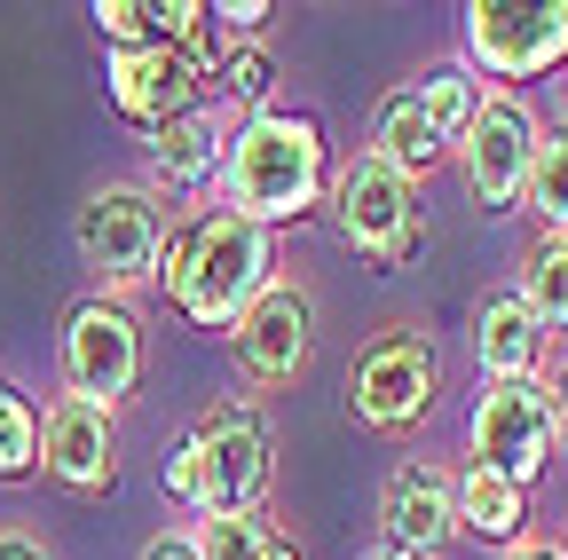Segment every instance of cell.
Listing matches in <instances>:
<instances>
[{"label":"cell","mask_w":568,"mask_h":560,"mask_svg":"<svg viewBox=\"0 0 568 560\" xmlns=\"http://www.w3.org/2000/svg\"><path fill=\"white\" fill-rule=\"evenodd\" d=\"M222 143H230V126H222V111H182V119H166L159 134H151V143H142V151H151V174L166 182V190H213V182H222Z\"/></svg>","instance_id":"15"},{"label":"cell","mask_w":568,"mask_h":560,"mask_svg":"<svg viewBox=\"0 0 568 560\" xmlns=\"http://www.w3.org/2000/svg\"><path fill=\"white\" fill-rule=\"evenodd\" d=\"M514 301H521L545 332H568V237H537V245H529Z\"/></svg>","instance_id":"20"},{"label":"cell","mask_w":568,"mask_h":560,"mask_svg":"<svg viewBox=\"0 0 568 560\" xmlns=\"http://www.w3.org/2000/svg\"><path fill=\"white\" fill-rule=\"evenodd\" d=\"M142 560H197V537H190V529H166V537L142 544Z\"/></svg>","instance_id":"28"},{"label":"cell","mask_w":568,"mask_h":560,"mask_svg":"<svg viewBox=\"0 0 568 560\" xmlns=\"http://www.w3.org/2000/svg\"><path fill=\"white\" fill-rule=\"evenodd\" d=\"M88 24H95V40L119 55V48H151L159 40V24H151V0H95L88 9Z\"/></svg>","instance_id":"25"},{"label":"cell","mask_w":568,"mask_h":560,"mask_svg":"<svg viewBox=\"0 0 568 560\" xmlns=\"http://www.w3.org/2000/svg\"><path fill=\"white\" fill-rule=\"evenodd\" d=\"M372 159L395 166L403 182H426V174L443 166V143H435V126L418 119V95H410V88H395V95L379 103V119H372Z\"/></svg>","instance_id":"18"},{"label":"cell","mask_w":568,"mask_h":560,"mask_svg":"<svg viewBox=\"0 0 568 560\" xmlns=\"http://www.w3.org/2000/svg\"><path fill=\"white\" fill-rule=\"evenodd\" d=\"M514 560H560V544H514Z\"/></svg>","instance_id":"30"},{"label":"cell","mask_w":568,"mask_h":560,"mask_svg":"<svg viewBox=\"0 0 568 560\" xmlns=\"http://www.w3.org/2000/svg\"><path fill=\"white\" fill-rule=\"evenodd\" d=\"M142 379V316L119 293H95L63 316V395L119 410Z\"/></svg>","instance_id":"8"},{"label":"cell","mask_w":568,"mask_h":560,"mask_svg":"<svg viewBox=\"0 0 568 560\" xmlns=\"http://www.w3.org/2000/svg\"><path fill=\"white\" fill-rule=\"evenodd\" d=\"M268 285H276V237L253 230V222H237V214H197L190 261L166 285V301L197 332H230Z\"/></svg>","instance_id":"2"},{"label":"cell","mask_w":568,"mask_h":560,"mask_svg":"<svg viewBox=\"0 0 568 560\" xmlns=\"http://www.w3.org/2000/svg\"><path fill=\"white\" fill-rule=\"evenodd\" d=\"M103 95H111V111H119L126 126L159 134L166 119L205 111L213 80L197 72L190 55H174L166 40H151V48H119V55H103Z\"/></svg>","instance_id":"11"},{"label":"cell","mask_w":568,"mask_h":560,"mask_svg":"<svg viewBox=\"0 0 568 560\" xmlns=\"http://www.w3.org/2000/svg\"><path fill=\"white\" fill-rule=\"evenodd\" d=\"M560 560H568V544H560Z\"/></svg>","instance_id":"32"},{"label":"cell","mask_w":568,"mask_h":560,"mask_svg":"<svg viewBox=\"0 0 568 560\" xmlns=\"http://www.w3.org/2000/svg\"><path fill=\"white\" fill-rule=\"evenodd\" d=\"M474 347H481V371H489V379H537L552 332H545L514 293H497V301H481V316H474Z\"/></svg>","instance_id":"16"},{"label":"cell","mask_w":568,"mask_h":560,"mask_svg":"<svg viewBox=\"0 0 568 560\" xmlns=\"http://www.w3.org/2000/svg\"><path fill=\"white\" fill-rule=\"evenodd\" d=\"M466 442H474V466L506 474L514 489H537L545 466H552V403H545V379H489L466 410Z\"/></svg>","instance_id":"7"},{"label":"cell","mask_w":568,"mask_h":560,"mask_svg":"<svg viewBox=\"0 0 568 560\" xmlns=\"http://www.w3.org/2000/svg\"><path fill=\"white\" fill-rule=\"evenodd\" d=\"M190 537H197V560H261L276 529L268 513H205Z\"/></svg>","instance_id":"24"},{"label":"cell","mask_w":568,"mask_h":560,"mask_svg":"<svg viewBox=\"0 0 568 560\" xmlns=\"http://www.w3.org/2000/svg\"><path fill=\"white\" fill-rule=\"evenodd\" d=\"M379 529H387V560H443V544L458 537V521H450V474L443 466H403L387 481Z\"/></svg>","instance_id":"14"},{"label":"cell","mask_w":568,"mask_h":560,"mask_svg":"<svg viewBox=\"0 0 568 560\" xmlns=\"http://www.w3.org/2000/svg\"><path fill=\"white\" fill-rule=\"evenodd\" d=\"M40 466L71 489V498H103V489L119 481V418L103 403L55 395L40 410Z\"/></svg>","instance_id":"12"},{"label":"cell","mask_w":568,"mask_h":560,"mask_svg":"<svg viewBox=\"0 0 568 560\" xmlns=\"http://www.w3.org/2000/svg\"><path fill=\"white\" fill-rule=\"evenodd\" d=\"M521 214H537V230H545V237H568V119L537 126V159H529Z\"/></svg>","instance_id":"19"},{"label":"cell","mask_w":568,"mask_h":560,"mask_svg":"<svg viewBox=\"0 0 568 560\" xmlns=\"http://www.w3.org/2000/svg\"><path fill=\"white\" fill-rule=\"evenodd\" d=\"M466 63L481 80H552L568 63V0H474L466 9Z\"/></svg>","instance_id":"4"},{"label":"cell","mask_w":568,"mask_h":560,"mask_svg":"<svg viewBox=\"0 0 568 560\" xmlns=\"http://www.w3.org/2000/svg\"><path fill=\"white\" fill-rule=\"evenodd\" d=\"M410 95H418V119L435 126V143H443V151L458 143V134H466V119L481 111V80L466 72V63H443V72H426Z\"/></svg>","instance_id":"21"},{"label":"cell","mask_w":568,"mask_h":560,"mask_svg":"<svg viewBox=\"0 0 568 560\" xmlns=\"http://www.w3.org/2000/svg\"><path fill=\"white\" fill-rule=\"evenodd\" d=\"M230 339H237V356H245L253 379H301L308 347H316V301L276 276V285L230 324Z\"/></svg>","instance_id":"13"},{"label":"cell","mask_w":568,"mask_h":560,"mask_svg":"<svg viewBox=\"0 0 568 560\" xmlns=\"http://www.w3.org/2000/svg\"><path fill=\"white\" fill-rule=\"evenodd\" d=\"M347 410L364 418V427H379V435L418 427V418L435 410V347L418 332L372 339L364 356H355V371H347Z\"/></svg>","instance_id":"10"},{"label":"cell","mask_w":568,"mask_h":560,"mask_svg":"<svg viewBox=\"0 0 568 560\" xmlns=\"http://www.w3.org/2000/svg\"><path fill=\"white\" fill-rule=\"evenodd\" d=\"M332 230L347 253H364L372 268H403L426 237V205H418V182H403L395 166H379L372 151H355L347 166H332Z\"/></svg>","instance_id":"3"},{"label":"cell","mask_w":568,"mask_h":560,"mask_svg":"<svg viewBox=\"0 0 568 560\" xmlns=\"http://www.w3.org/2000/svg\"><path fill=\"white\" fill-rule=\"evenodd\" d=\"M190 442H197V481H205L197 513H261L268 474H276L261 418H253L245 403H213V410L197 418Z\"/></svg>","instance_id":"9"},{"label":"cell","mask_w":568,"mask_h":560,"mask_svg":"<svg viewBox=\"0 0 568 560\" xmlns=\"http://www.w3.org/2000/svg\"><path fill=\"white\" fill-rule=\"evenodd\" d=\"M379 560H387V552H379Z\"/></svg>","instance_id":"33"},{"label":"cell","mask_w":568,"mask_h":560,"mask_svg":"<svg viewBox=\"0 0 568 560\" xmlns=\"http://www.w3.org/2000/svg\"><path fill=\"white\" fill-rule=\"evenodd\" d=\"M0 560H55L40 537H24V529H9V537H0Z\"/></svg>","instance_id":"29"},{"label":"cell","mask_w":568,"mask_h":560,"mask_svg":"<svg viewBox=\"0 0 568 560\" xmlns=\"http://www.w3.org/2000/svg\"><path fill=\"white\" fill-rule=\"evenodd\" d=\"M450 151H458L466 197L481 214H514L521 190H529V159H537V111L506 88H481V111L466 119V134Z\"/></svg>","instance_id":"6"},{"label":"cell","mask_w":568,"mask_h":560,"mask_svg":"<svg viewBox=\"0 0 568 560\" xmlns=\"http://www.w3.org/2000/svg\"><path fill=\"white\" fill-rule=\"evenodd\" d=\"M213 88H222V103H230V111L261 119V111H268V95H276V55H268L261 40L222 48V72H213Z\"/></svg>","instance_id":"22"},{"label":"cell","mask_w":568,"mask_h":560,"mask_svg":"<svg viewBox=\"0 0 568 560\" xmlns=\"http://www.w3.org/2000/svg\"><path fill=\"white\" fill-rule=\"evenodd\" d=\"M159 489H166L174 506H197V498H205V481H197V442H190V435L166 450V466H159Z\"/></svg>","instance_id":"26"},{"label":"cell","mask_w":568,"mask_h":560,"mask_svg":"<svg viewBox=\"0 0 568 560\" xmlns=\"http://www.w3.org/2000/svg\"><path fill=\"white\" fill-rule=\"evenodd\" d=\"M159 237H166V214L151 205V190H134V182H103V190H88V197H80V214H71V245H80V261L103 276V293L151 285Z\"/></svg>","instance_id":"5"},{"label":"cell","mask_w":568,"mask_h":560,"mask_svg":"<svg viewBox=\"0 0 568 560\" xmlns=\"http://www.w3.org/2000/svg\"><path fill=\"white\" fill-rule=\"evenodd\" d=\"M261 560H301V552H293V544H284V537H268V552H261Z\"/></svg>","instance_id":"31"},{"label":"cell","mask_w":568,"mask_h":560,"mask_svg":"<svg viewBox=\"0 0 568 560\" xmlns=\"http://www.w3.org/2000/svg\"><path fill=\"white\" fill-rule=\"evenodd\" d=\"M450 521L481 544H521L529 529V489H514L506 474H489V466H466L450 481Z\"/></svg>","instance_id":"17"},{"label":"cell","mask_w":568,"mask_h":560,"mask_svg":"<svg viewBox=\"0 0 568 560\" xmlns=\"http://www.w3.org/2000/svg\"><path fill=\"white\" fill-rule=\"evenodd\" d=\"M40 474V410L0 387V481H32Z\"/></svg>","instance_id":"23"},{"label":"cell","mask_w":568,"mask_h":560,"mask_svg":"<svg viewBox=\"0 0 568 560\" xmlns=\"http://www.w3.org/2000/svg\"><path fill=\"white\" fill-rule=\"evenodd\" d=\"M545 403H552V450L568 458V364H560V371L545 379Z\"/></svg>","instance_id":"27"},{"label":"cell","mask_w":568,"mask_h":560,"mask_svg":"<svg viewBox=\"0 0 568 560\" xmlns=\"http://www.w3.org/2000/svg\"><path fill=\"white\" fill-rule=\"evenodd\" d=\"M222 214L253 222V230H284V222H308L324 190H332V143H324V119L308 111H261L245 126H230L222 143Z\"/></svg>","instance_id":"1"}]
</instances>
